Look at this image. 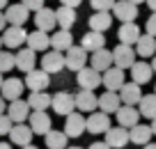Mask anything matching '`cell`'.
Wrapping results in <instances>:
<instances>
[{"label":"cell","mask_w":156,"mask_h":149,"mask_svg":"<svg viewBox=\"0 0 156 149\" xmlns=\"http://www.w3.org/2000/svg\"><path fill=\"white\" fill-rule=\"evenodd\" d=\"M110 53H112V64H115L117 69H122V71L124 69H131L133 62H136V51H133V46L117 44Z\"/></svg>","instance_id":"1"},{"label":"cell","mask_w":156,"mask_h":149,"mask_svg":"<svg viewBox=\"0 0 156 149\" xmlns=\"http://www.w3.org/2000/svg\"><path fill=\"white\" fill-rule=\"evenodd\" d=\"M87 62H90V55L85 53L80 46H71L67 53H64V67L71 69V71H76V73L87 67Z\"/></svg>","instance_id":"2"},{"label":"cell","mask_w":156,"mask_h":149,"mask_svg":"<svg viewBox=\"0 0 156 149\" xmlns=\"http://www.w3.org/2000/svg\"><path fill=\"white\" fill-rule=\"evenodd\" d=\"M51 108L55 110V115L69 117L73 110H76L73 94H69V92H58V94H53V96H51Z\"/></svg>","instance_id":"3"},{"label":"cell","mask_w":156,"mask_h":149,"mask_svg":"<svg viewBox=\"0 0 156 149\" xmlns=\"http://www.w3.org/2000/svg\"><path fill=\"white\" fill-rule=\"evenodd\" d=\"M23 85L30 92H46V87L51 85V76L46 71H41V69H32L30 73H25Z\"/></svg>","instance_id":"4"},{"label":"cell","mask_w":156,"mask_h":149,"mask_svg":"<svg viewBox=\"0 0 156 149\" xmlns=\"http://www.w3.org/2000/svg\"><path fill=\"white\" fill-rule=\"evenodd\" d=\"M76 83L80 90H87V92H94L99 85H101V73L94 71L92 67H85L76 73Z\"/></svg>","instance_id":"5"},{"label":"cell","mask_w":156,"mask_h":149,"mask_svg":"<svg viewBox=\"0 0 156 149\" xmlns=\"http://www.w3.org/2000/svg\"><path fill=\"white\" fill-rule=\"evenodd\" d=\"M110 129V115H106V112L101 110H94L92 115L85 119V131L87 133H106V131Z\"/></svg>","instance_id":"6"},{"label":"cell","mask_w":156,"mask_h":149,"mask_svg":"<svg viewBox=\"0 0 156 149\" xmlns=\"http://www.w3.org/2000/svg\"><path fill=\"white\" fill-rule=\"evenodd\" d=\"M0 96L5 101H19L23 96V80L21 78H5L2 85H0Z\"/></svg>","instance_id":"7"},{"label":"cell","mask_w":156,"mask_h":149,"mask_svg":"<svg viewBox=\"0 0 156 149\" xmlns=\"http://www.w3.org/2000/svg\"><path fill=\"white\" fill-rule=\"evenodd\" d=\"M112 14H115L117 21H122V23H133L138 19V7L131 5L129 0H115V7H112Z\"/></svg>","instance_id":"8"},{"label":"cell","mask_w":156,"mask_h":149,"mask_svg":"<svg viewBox=\"0 0 156 149\" xmlns=\"http://www.w3.org/2000/svg\"><path fill=\"white\" fill-rule=\"evenodd\" d=\"M124 71L122 69H117V67H110L108 71H103L101 73V85H106V90L108 92H119L122 90V85L126 80H124Z\"/></svg>","instance_id":"9"},{"label":"cell","mask_w":156,"mask_h":149,"mask_svg":"<svg viewBox=\"0 0 156 149\" xmlns=\"http://www.w3.org/2000/svg\"><path fill=\"white\" fill-rule=\"evenodd\" d=\"M30 106L28 101H23V99H19V101H12L9 106H7V117H9L12 124H25V119L30 117Z\"/></svg>","instance_id":"10"},{"label":"cell","mask_w":156,"mask_h":149,"mask_svg":"<svg viewBox=\"0 0 156 149\" xmlns=\"http://www.w3.org/2000/svg\"><path fill=\"white\" fill-rule=\"evenodd\" d=\"M117 96H119L122 106H131V108H136V106H138V101L142 99V90H140V85H136V83H124L122 90L117 92Z\"/></svg>","instance_id":"11"},{"label":"cell","mask_w":156,"mask_h":149,"mask_svg":"<svg viewBox=\"0 0 156 149\" xmlns=\"http://www.w3.org/2000/svg\"><path fill=\"white\" fill-rule=\"evenodd\" d=\"M28 16H30V12L25 9L23 5H7V9H5V21L12 25V28H23L25 23H28Z\"/></svg>","instance_id":"12"},{"label":"cell","mask_w":156,"mask_h":149,"mask_svg":"<svg viewBox=\"0 0 156 149\" xmlns=\"http://www.w3.org/2000/svg\"><path fill=\"white\" fill-rule=\"evenodd\" d=\"M30 131H32L34 135H46L51 129H53V119H51V115H46V112H30Z\"/></svg>","instance_id":"13"},{"label":"cell","mask_w":156,"mask_h":149,"mask_svg":"<svg viewBox=\"0 0 156 149\" xmlns=\"http://www.w3.org/2000/svg\"><path fill=\"white\" fill-rule=\"evenodd\" d=\"M0 39H2V44L7 48H23L25 39H28V32H25V28H12V25H7Z\"/></svg>","instance_id":"14"},{"label":"cell","mask_w":156,"mask_h":149,"mask_svg":"<svg viewBox=\"0 0 156 149\" xmlns=\"http://www.w3.org/2000/svg\"><path fill=\"white\" fill-rule=\"evenodd\" d=\"M103 135H106L103 142H106L110 149H122V147L129 144V131L122 129V126H110Z\"/></svg>","instance_id":"15"},{"label":"cell","mask_w":156,"mask_h":149,"mask_svg":"<svg viewBox=\"0 0 156 149\" xmlns=\"http://www.w3.org/2000/svg\"><path fill=\"white\" fill-rule=\"evenodd\" d=\"M73 103H76V110H80V112H94L99 106V96L94 92L80 90L78 94H73Z\"/></svg>","instance_id":"16"},{"label":"cell","mask_w":156,"mask_h":149,"mask_svg":"<svg viewBox=\"0 0 156 149\" xmlns=\"http://www.w3.org/2000/svg\"><path fill=\"white\" fill-rule=\"evenodd\" d=\"M62 69H64V55L58 51H46L41 58V71L51 76V73H60Z\"/></svg>","instance_id":"17"},{"label":"cell","mask_w":156,"mask_h":149,"mask_svg":"<svg viewBox=\"0 0 156 149\" xmlns=\"http://www.w3.org/2000/svg\"><path fill=\"white\" fill-rule=\"evenodd\" d=\"M117 117V126H122V129H133L136 124H140V112H138V108H131V106H119V110L115 112Z\"/></svg>","instance_id":"18"},{"label":"cell","mask_w":156,"mask_h":149,"mask_svg":"<svg viewBox=\"0 0 156 149\" xmlns=\"http://www.w3.org/2000/svg\"><path fill=\"white\" fill-rule=\"evenodd\" d=\"M85 133V117L78 115V110H73L64 122V135L67 138H80Z\"/></svg>","instance_id":"19"},{"label":"cell","mask_w":156,"mask_h":149,"mask_svg":"<svg viewBox=\"0 0 156 149\" xmlns=\"http://www.w3.org/2000/svg\"><path fill=\"white\" fill-rule=\"evenodd\" d=\"M14 67L21 69L23 73H30L32 69H37V53H32L30 48H21L14 55Z\"/></svg>","instance_id":"20"},{"label":"cell","mask_w":156,"mask_h":149,"mask_svg":"<svg viewBox=\"0 0 156 149\" xmlns=\"http://www.w3.org/2000/svg\"><path fill=\"white\" fill-rule=\"evenodd\" d=\"M151 76H154V71H151V64L145 62V60H136L131 67V83H136V85H145V83L151 80Z\"/></svg>","instance_id":"21"},{"label":"cell","mask_w":156,"mask_h":149,"mask_svg":"<svg viewBox=\"0 0 156 149\" xmlns=\"http://www.w3.org/2000/svg\"><path fill=\"white\" fill-rule=\"evenodd\" d=\"M25 44H28V48L32 51V53H39V51H41V53H46V51L51 48V34L34 30V32H28Z\"/></svg>","instance_id":"22"},{"label":"cell","mask_w":156,"mask_h":149,"mask_svg":"<svg viewBox=\"0 0 156 149\" xmlns=\"http://www.w3.org/2000/svg\"><path fill=\"white\" fill-rule=\"evenodd\" d=\"M34 25H37L39 32H46V34H48L51 30H55V25H58V23H55V12L48 9V7L34 12Z\"/></svg>","instance_id":"23"},{"label":"cell","mask_w":156,"mask_h":149,"mask_svg":"<svg viewBox=\"0 0 156 149\" xmlns=\"http://www.w3.org/2000/svg\"><path fill=\"white\" fill-rule=\"evenodd\" d=\"M80 48H83L85 53H97L101 48H106V37L101 32H85L83 39H80Z\"/></svg>","instance_id":"24"},{"label":"cell","mask_w":156,"mask_h":149,"mask_svg":"<svg viewBox=\"0 0 156 149\" xmlns=\"http://www.w3.org/2000/svg\"><path fill=\"white\" fill-rule=\"evenodd\" d=\"M71 46H73L71 30H58V32L51 34V48H53V51H58V53H67Z\"/></svg>","instance_id":"25"},{"label":"cell","mask_w":156,"mask_h":149,"mask_svg":"<svg viewBox=\"0 0 156 149\" xmlns=\"http://www.w3.org/2000/svg\"><path fill=\"white\" fill-rule=\"evenodd\" d=\"M90 67H92L94 71H99V73L108 71V69L112 67V53L108 51V48H101V51L92 53L90 55Z\"/></svg>","instance_id":"26"},{"label":"cell","mask_w":156,"mask_h":149,"mask_svg":"<svg viewBox=\"0 0 156 149\" xmlns=\"http://www.w3.org/2000/svg\"><path fill=\"white\" fill-rule=\"evenodd\" d=\"M117 39H119V44H124V46L138 44V39H140V28H138V23H122V28L117 30Z\"/></svg>","instance_id":"27"},{"label":"cell","mask_w":156,"mask_h":149,"mask_svg":"<svg viewBox=\"0 0 156 149\" xmlns=\"http://www.w3.org/2000/svg\"><path fill=\"white\" fill-rule=\"evenodd\" d=\"M32 131H30L28 124H14L9 131V138L14 144H19V147H28V144H32Z\"/></svg>","instance_id":"28"},{"label":"cell","mask_w":156,"mask_h":149,"mask_svg":"<svg viewBox=\"0 0 156 149\" xmlns=\"http://www.w3.org/2000/svg\"><path fill=\"white\" fill-rule=\"evenodd\" d=\"M87 23H90V30H92V32H101L103 34L112 25V14L110 12H94V14L87 19Z\"/></svg>","instance_id":"29"},{"label":"cell","mask_w":156,"mask_h":149,"mask_svg":"<svg viewBox=\"0 0 156 149\" xmlns=\"http://www.w3.org/2000/svg\"><path fill=\"white\" fill-rule=\"evenodd\" d=\"M119 106H122V101H119V96H117V92H106V94L99 96V110L106 112V115H112V112L119 110Z\"/></svg>","instance_id":"30"},{"label":"cell","mask_w":156,"mask_h":149,"mask_svg":"<svg viewBox=\"0 0 156 149\" xmlns=\"http://www.w3.org/2000/svg\"><path fill=\"white\" fill-rule=\"evenodd\" d=\"M149 140H151V129H149V124H136L133 129H129V142H133V144H149Z\"/></svg>","instance_id":"31"},{"label":"cell","mask_w":156,"mask_h":149,"mask_svg":"<svg viewBox=\"0 0 156 149\" xmlns=\"http://www.w3.org/2000/svg\"><path fill=\"white\" fill-rule=\"evenodd\" d=\"M28 106L32 112H46V108H51V94H46V92H30Z\"/></svg>","instance_id":"32"},{"label":"cell","mask_w":156,"mask_h":149,"mask_svg":"<svg viewBox=\"0 0 156 149\" xmlns=\"http://www.w3.org/2000/svg\"><path fill=\"white\" fill-rule=\"evenodd\" d=\"M55 23L60 25V30H71V25L76 23V9L60 5L55 9Z\"/></svg>","instance_id":"33"},{"label":"cell","mask_w":156,"mask_h":149,"mask_svg":"<svg viewBox=\"0 0 156 149\" xmlns=\"http://www.w3.org/2000/svg\"><path fill=\"white\" fill-rule=\"evenodd\" d=\"M136 55H140V58H154L156 55V39L149 37V34H140V39L136 44Z\"/></svg>","instance_id":"34"},{"label":"cell","mask_w":156,"mask_h":149,"mask_svg":"<svg viewBox=\"0 0 156 149\" xmlns=\"http://www.w3.org/2000/svg\"><path fill=\"white\" fill-rule=\"evenodd\" d=\"M138 112H140V117L156 119V96L154 94H142V99L138 101Z\"/></svg>","instance_id":"35"},{"label":"cell","mask_w":156,"mask_h":149,"mask_svg":"<svg viewBox=\"0 0 156 149\" xmlns=\"http://www.w3.org/2000/svg\"><path fill=\"white\" fill-rule=\"evenodd\" d=\"M44 142H46V149H67L69 138L64 135V131H55V129H51L48 133L44 135Z\"/></svg>","instance_id":"36"},{"label":"cell","mask_w":156,"mask_h":149,"mask_svg":"<svg viewBox=\"0 0 156 149\" xmlns=\"http://www.w3.org/2000/svg\"><path fill=\"white\" fill-rule=\"evenodd\" d=\"M14 69V53L9 51H0V73L12 71Z\"/></svg>","instance_id":"37"},{"label":"cell","mask_w":156,"mask_h":149,"mask_svg":"<svg viewBox=\"0 0 156 149\" xmlns=\"http://www.w3.org/2000/svg\"><path fill=\"white\" fill-rule=\"evenodd\" d=\"M90 7L94 12H110L115 7V0H90Z\"/></svg>","instance_id":"38"},{"label":"cell","mask_w":156,"mask_h":149,"mask_svg":"<svg viewBox=\"0 0 156 149\" xmlns=\"http://www.w3.org/2000/svg\"><path fill=\"white\" fill-rule=\"evenodd\" d=\"M21 5L25 7L28 12H39V9H44V0H21Z\"/></svg>","instance_id":"39"},{"label":"cell","mask_w":156,"mask_h":149,"mask_svg":"<svg viewBox=\"0 0 156 149\" xmlns=\"http://www.w3.org/2000/svg\"><path fill=\"white\" fill-rule=\"evenodd\" d=\"M12 126H14V124L9 122V117H7V115H0V135H5V133L9 135Z\"/></svg>","instance_id":"40"},{"label":"cell","mask_w":156,"mask_h":149,"mask_svg":"<svg viewBox=\"0 0 156 149\" xmlns=\"http://www.w3.org/2000/svg\"><path fill=\"white\" fill-rule=\"evenodd\" d=\"M145 28H147V34H149V37H154V39H156V14H151L149 19H147Z\"/></svg>","instance_id":"41"},{"label":"cell","mask_w":156,"mask_h":149,"mask_svg":"<svg viewBox=\"0 0 156 149\" xmlns=\"http://www.w3.org/2000/svg\"><path fill=\"white\" fill-rule=\"evenodd\" d=\"M80 2H83V0H60V5H62V7H71V9H76Z\"/></svg>","instance_id":"42"},{"label":"cell","mask_w":156,"mask_h":149,"mask_svg":"<svg viewBox=\"0 0 156 149\" xmlns=\"http://www.w3.org/2000/svg\"><path fill=\"white\" fill-rule=\"evenodd\" d=\"M87 149H110V147H108L106 142H99V140H97V142H92V144H90Z\"/></svg>","instance_id":"43"},{"label":"cell","mask_w":156,"mask_h":149,"mask_svg":"<svg viewBox=\"0 0 156 149\" xmlns=\"http://www.w3.org/2000/svg\"><path fill=\"white\" fill-rule=\"evenodd\" d=\"M7 28V21H5V12H0V32H5Z\"/></svg>","instance_id":"44"},{"label":"cell","mask_w":156,"mask_h":149,"mask_svg":"<svg viewBox=\"0 0 156 149\" xmlns=\"http://www.w3.org/2000/svg\"><path fill=\"white\" fill-rule=\"evenodd\" d=\"M147 2V7L151 9V14H156V0H145Z\"/></svg>","instance_id":"45"},{"label":"cell","mask_w":156,"mask_h":149,"mask_svg":"<svg viewBox=\"0 0 156 149\" xmlns=\"http://www.w3.org/2000/svg\"><path fill=\"white\" fill-rule=\"evenodd\" d=\"M0 115H5V99L0 96Z\"/></svg>","instance_id":"46"},{"label":"cell","mask_w":156,"mask_h":149,"mask_svg":"<svg viewBox=\"0 0 156 149\" xmlns=\"http://www.w3.org/2000/svg\"><path fill=\"white\" fill-rule=\"evenodd\" d=\"M7 5H9V0H0V12L7 9Z\"/></svg>","instance_id":"47"},{"label":"cell","mask_w":156,"mask_h":149,"mask_svg":"<svg viewBox=\"0 0 156 149\" xmlns=\"http://www.w3.org/2000/svg\"><path fill=\"white\" fill-rule=\"evenodd\" d=\"M149 129H151V135H156V119H151V124H149Z\"/></svg>","instance_id":"48"},{"label":"cell","mask_w":156,"mask_h":149,"mask_svg":"<svg viewBox=\"0 0 156 149\" xmlns=\"http://www.w3.org/2000/svg\"><path fill=\"white\" fill-rule=\"evenodd\" d=\"M151 71H154V76H156V55L151 58Z\"/></svg>","instance_id":"49"},{"label":"cell","mask_w":156,"mask_h":149,"mask_svg":"<svg viewBox=\"0 0 156 149\" xmlns=\"http://www.w3.org/2000/svg\"><path fill=\"white\" fill-rule=\"evenodd\" d=\"M0 149H12V144H7V142H0Z\"/></svg>","instance_id":"50"},{"label":"cell","mask_w":156,"mask_h":149,"mask_svg":"<svg viewBox=\"0 0 156 149\" xmlns=\"http://www.w3.org/2000/svg\"><path fill=\"white\" fill-rule=\"evenodd\" d=\"M129 2H131V5H136V7H138V5H140V2H145V0H129Z\"/></svg>","instance_id":"51"},{"label":"cell","mask_w":156,"mask_h":149,"mask_svg":"<svg viewBox=\"0 0 156 149\" xmlns=\"http://www.w3.org/2000/svg\"><path fill=\"white\" fill-rule=\"evenodd\" d=\"M145 149H156V142H149V144H145Z\"/></svg>","instance_id":"52"},{"label":"cell","mask_w":156,"mask_h":149,"mask_svg":"<svg viewBox=\"0 0 156 149\" xmlns=\"http://www.w3.org/2000/svg\"><path fill=\"white\" fill-rule=\"evenodd\" d=\"M21 149H37L34 144H28V147H21Z\"/></svg>","instance_id":"53"},{"label":"cell","mask_w":156,"mask_h":149,"mask_svg":"<svg viewBox=\"0 0 156 149\" xmlns=\"http://www.w3.org/2000/svg\"><path fill=\"white\" fill-rule=\"evenodd\" d=\"M67 149H83V147H67Z\"/></svg>","instance_id":"54"},{"label":"cell","mask_w":156,"mask_h":149,"mask_svg":"<svg viewBox=\"0 0 156 149\" xmlns=\"http://www.w3.org/2000/svg\"><path fill=\"white\" fill-rule=\"evenodd\" d=\"M0 51H2V39H0Z\"/></svg>","instance_id":"55"},{"label":"cell","mask_w":156,"mask_h":149,"mask_svg":"<svg viewBox=\"0 0 156 149\" xmlns=\"http://www.w3.org/2000/svg\"><path fill=\"white\" fill-rule=\"evenodd\" d=\"M0 85H2V73H0Z\"/></svg>","instance_id":"56"},{"label":"cell","mask_w":156,"mask_h":149,"mask_svg":"<svg viewBox=\"0 0 156 149\" xmlns=\"http://www.w3.org/2000/svg\"><path fill=\"white\" fill-rule=\"evenodd\" d=\"M154 96H156V85H154Z\"/></svg>","instance_id":"57"}]
</instances>
